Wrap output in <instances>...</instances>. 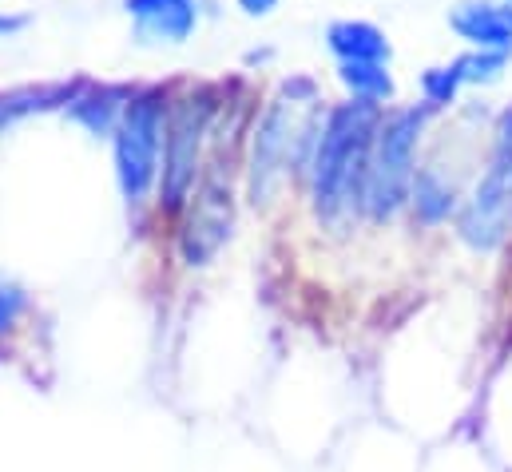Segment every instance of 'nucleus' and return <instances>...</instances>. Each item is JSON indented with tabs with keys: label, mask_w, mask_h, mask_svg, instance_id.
I'll use <instances>...</instances> for the list:
<instances>
[{
	"label": "nucleus",
	"mask_w": 512,
	"mask_h": 472,
	"mask_svg": "<svg viewBox=\"0 0 512 472\" xmlns=\"http://www.w3.org/2000/svg\"><path fill=\"white\" fill-rule=\"evenodd\" d=\"M378 123H382V108L366 100H346L334 112H326L314 159H310V191H314L318 215L334 219L350 207H362Z\"/></svg>",
	"instance_id": "f257e3e1"
},
{
	"label": "nucleus",
	"mask_w": 512,
	"mask_h": 472,
	"mask_svg": "<svg viewBox=\"0 0 512 472\" xmlns=\"http://www.w3.org/2000/svg\"><path fill=\"white\" fill-rule=\"evenodd\" d=\"M425 116H429L425 108H397L378 123L370 167H366V187H362V211L378 223L393 219L413 191V179H417L413 159H417V143L425 131Z\"/></svg>",
	"instance_id": "f03ea898"
},
{
	"label": "nucleus",
	"mask_w": 512,
	"mask_h": 472,
	"mask_svg": "<svg viewBox=\"0 0 512 472\" xmlns=\"http://www.w3.org/2000/svg\"><path fill=\"white\" fill-rule=\"evenodd\" d=\"M163 131H167V104L159 88L131 92L128 108L116 123V183L128 207H139L151 187L159 183L163 167Z\"/></svg>",
	"instance_id": "7ed1b4c3"
},
{
	"label": "nucleus",
	"mask_w": 512,
	"mask_h": 472,
	"mask_svg": "<svg viewBox=\"0 0 512 472\" xmlns=\"http://www.w3.org/2000/svg\"><path fill=\"white\" fill-rule=\"evenodd\" d=\"M215 100L207 92H191L167 108V131H163V167H159V207L183 211L195 195L203 143L211 135Z\"/></svg>",
	"instance_id": "20e7f679"
},
{
	"label": "nucleus",
	"mask_w": 512,
	"mask_h": 472,
	"mask_svg": "<svg viewBox=\"0 0 512 472\" xmlns=\"http://www.w3.org/2000/svg\"><path fill=\"white\" fill-rule=\"evenodd\" d=\"M512 227V108L501 116L489 171L477 179L469 203L461 207L457 235L473 250H497Z\"/></svg>",
	"instance_id": "39448f33"
},
{
	"label": "nucleus",
	"mask_w": 512,
	"mask_h": 472,
	"mask_svg": "<svg viewBox=\"0 0 512 472\" xmlns=\"http://www.w3.org/2000/svg\"><path fill=\"white\" fill-rule=\"evenodd\" d=\"M294 92L286 88L282 100H274L255 127V143H251V203L262 207L270 203L282 171L294 163Z\"/></svg>",
	"instance_id": "423d86ee"
},
{
	"label": "nucleus",
	"mask_w": 512,
	"mask_h": 472,
	"mask_svg": "<svg viewBox=\"0 0 512 472\" xmlns=\"http://www.w3.org/2000/svg\"><path fill=\"white\" fill-rule=\"evenodd\" d=\"M183 227H179V258L187 266H207L231 238L235 227V207L231 195L223 191V183H207L199 195H191V203L183 207Z\"/></svg>",
	"instance_id": "0eeeda50"
},
{
	"label": "nucleus",
	"mask_w": 512,
	"mask_h": 472,
	"mask_svg": "<svg viewBox=\"0 0 512 472\" xmlns=\"http://www.w3.org/2000/svg\"><path fill=\"white\" fill-rule=\"evenodd\" d=\"M139 44H183L199 28V0H124Z\"/></svg>",
	"instance_id": "6e6552de"
},
{
	"label": "nucleus",
	"mask_w": 512,
	"mask_h": 472,
	"mask_svg": "<svg viewBox=\"0 0 512 472\" xmlns=\"http://www.w3.org/2000/svg\"><path fill=\"white\" fill-rule=\"evenodd\" d=\"M449 24L477 52H512V4L505 0H461L449 12Z\"/></svg>",
	"instance_id": "1a4fd4ad"
},
{
	"label": "nucleus",
	"mask_w": 512,
	"mask_h": 472,
	"mask_svg": "<svg viewBox=\"0 0 512 472\" xmlns=\"http://www.w3.org/2000/svg\"><path fill=\"white\" fill-rule=\"evenodd\" d=\"M326 44L342 64H385L389 40L370 20H334L326 28Z\"/></svg>",
	"instance_id": "9d476101"
},
{
	"label": "nucleus",
	"mask_w": 512,
	"mask_h": 472,
	"mask_svg": "<svg viewBox=\"0 0 512 472\" xmlns=\"http://www.w3.org/2000/svg\"><path fill=\"white\" fill-rule=\"evenodd\" d=\"M128 100L131 96H124V88H96V92H88V96H84V88H80V96L72 100V116L80 119L88 131L108 135V131H116V123L124 116Z\"/></svg>",
	"instance_id": "9b49d317"
},
{
	"label": "nucleus",
	"mask_w": 512,
	"mask_h": 472,
	"mask_svg": "<svg viewBox=\"0 0 512 472\" xmlns=\"http://www.w3.org/2000/svg\"><path fill=\"white\" fill-rule=\"evenodd\" d=\"M409 203H413V215H417L421 223H441V219H449L457 195H453V183H449L441 171L425 167V171L413 179Z\"/></svg>",
	"instance_id": "f8f14e48"
},
{
	"label": "nucleus",
	"mask_w": 512,
	"mask_h": 472,
	"mask_svg": "<svg viewBox=\"0 0 512 472\" xmlns=\"http://www.w3.org/2000/svg\"><path fill=\"white\" fill-rule=\"evenodd\" d=\"M338 80L350 88L354 100H366V104H378L393 100V76L385 64H338Z\"/></svg>",
	"instance_id": "ddd939ff"
},
{
	"label": "nucleus",
	"mask_w": 512,
	"mask_h": 472,
	"mask_svg": "<svg viewBox=\"0 0 512 472\" xmlns=\"http://www.w3.org/2000/svg\"><path fill=\"white\" fill-rule=\"evenodd\" d=\"M28 314H32V294L20 282L0 278V357L12 354V342L20 338Z\"/></svg>",
	"instance_id": "4468645a"
},
{
	"label": "nucleus",
	"mask_w": 512,
	"mask_h": 472,
	"mask_svg": "<svg viewBox=\"0 0 512 472\" xmlns=\"http://www.w3.org/2000/svg\"><path fill=\"white\" fill-rule=\"evenodd\" d=\"M461 84H465V80H461L457 64H441V68H429V72L421 76V92H425V104H429V108H445V104H453Z\"/></svg>",
	"instance_id": "2eb2a0df"
},
{
	"label": "nucleus",
	"mask_w": 512,
	"mask_h": 472,
	"mask_svg": "<svg viewBox=\"0 0 512 472\" xmlns=\"http://www.w3.org/2000/svg\"><path fill=\"white\" fill-rule=\"evenodd\" d=\"M505 60H509V52H477L473 48L469 56H461L453 64H457V72H461L465 84H493V80H501Z\"/></svg>",
	"instance_id": "dca6fc26"
},
{
	"label": "nucleus",
	"mask_w": 512,
	"mask_h": 472,
	"mask_svg": "<svg viewBox=\"0 0 512 472\" xmlns=\"http://www.w3.org/2000/svg\"><path fill=\"white\" fill-rule=\"evenodd\" d=\"M239 8H243L247 16H266V12L278 8V0H239Z\"/></svg>",
	"instance_id": "f3484780"
},
{
	"label": "nucleus",
	"mask_w": 512,
	"mask_h": 472,
	"mask_svg": "<svg viewBox=\"0 0 512 472\" xmlns=\"http://www.w3.org/2000/svg\"><path fill=\"white\" fill-rule=\"evenodd\" d=\"M28 24V16H4L0 12V36H8V32H20Z\"/></svg>",
	"instance_id": "a211bd4d"
},
{
	"label": "nucleus",
	"mask_w": 512,
	"mask_h": 472,
	"mask_svg": "<svg viewBox=\"0 0 512 472\" xmlns=\"http://www.w3.org/2000/svg\"><path fill=\"white\" fill-rule=\"evenodd\" d=\"M505 4H512V0H505Z\"/></svg>",
	"instance_id": "6ab92c4d"
}]
</instances>
